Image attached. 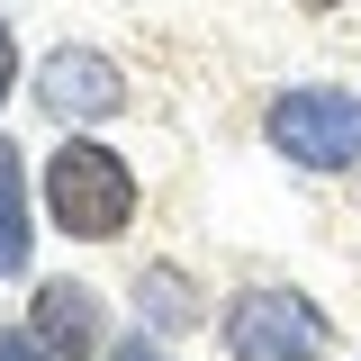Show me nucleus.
<instances>
[{
  "label": "nucleus",
  "instance_id": "f257e3e1",
  "mask_svg": "<svg viewBox=\"0 0 361 361\" xmlns=\"http://www.w3.org/2000/svg\"><path fill=\"white\" fill-rule=\"evenodd\" d=\"M37 190H45V217L63 226L73 244H118L135 226V199H145V190H135V163L109 154L99 135H63V145L45 154Z\"/></svg>",
  "mask_w": 361,
  "mask_h": 361
},
{
  "label": "nucleus",
  "instance_id": "f03ea898",
  "mask_svg": "<svg viewBox=\"0 0 361 361\" xmlns=\"http://www.w3.org/2000/svg\"><path fill=\"white\" fill-rule=\"evenodd\" d=\"M217 343L235 361H325L334 353V325H325V307H316L307 289L253 280V289H235L217 307Z\"/></svg>",
  "mask_w": 361,
  "mask_h": 361
},
{
  "label": "nucleus",
  "instance_id": "7ed1b4c3",
  "mask_svg": "<svg viewBox=\"0 0 361 361\" xmlns=\"http://www.w3.org/2000/svg\"><path fill=\"white\" fill-rule=\"evenodd\" d=\"M262 135L280 163L298 172H361V90H334V82H298L262 109Z\"/></svg>",
  "mask_w": 361,
  "mask_h": 361
},
{
  "label": "nucleus",
  "instance_id": "20e7f679",
  "mask_svg": "<svg viewBox=\"0 0 361 361\" xmlns=\"http://www.w3.org/2000/svg\"><path fill=\"white\" fill-rule=\"evenodd\" d=\"M27 90H37V109L54 127H109V118H127V73L99 45H54L27 73Z\"/></svg>",
  "mask_w": 361,
  "mask_h": 361
},
{
  "label": "nucleus",
  "instance_id": "39448f33",
  "mask_svg": "<svg viewBox=\"0 0 361 361\" xmlns=\"http://www.w3.org/2000/svg\"><path fill=\"white\" fill-rule=\"evenodd\" d=\"M18 325H27L54 361H99V353H109V307H99L90 280H37Z\"/></svg>",
  "mask_w": 361,
  "mask_h": 361
},
{
  "label": "nucleus",
  "instance_id": "423d86ee",
  "mask_svg": "<svg viewBox=\"0 0 361 361\" xmlns=\"http://www.w3.org/2000/svg\"><path fill=\"white\" fill-rule=\"evenodd\" d=\"M37 262V208H27V163L0 135V280H27Z\"/></svg>",
  "mask_w": 361,
  "mask_h": 361
},
{
  "label": "nucleus",
  "instance_id": "0eeeda50",
  "mask_svg": "<svg viewBox=\"0 0 361 361\" xmlns=\"http://www.w3.org/2000/svg\"><path fill=\"white\" fill-rule=\"evenodd\" d=\"M135 307H145V325H163V334H190V325L208 316L199 289H190L172 262H145V271H135Z\"/></svg>",
  "mask_w": 361,
  "mask_h": 361
},
{
  "label": "nucleus",
  "instance_id": "6e6552de",
  "mask_svg": "<svg viewBox=\"0 0 361 361\" xmlns=\"http://www.w3.org/2000/svg\"><path fill=\"white\" fill-rule=\"evenodd\" d=\"M99 361H172V353H163V343H154V334L135 325V334H118V343H109V353H99Z\"/></svg>",
  "mask_w": 361,
  "mask_h": 361
},
{
  "label": "nucleus",
  "instance_id": "1a4fd4ad",
  "mask_svg": "<svg viewBox=\"0 0 361 361\" xmlns=\"http://www.w3.org/2000/svg\"><path fill=\"white\" fill-rule=\"evenodd\" d=\"M0 361H54V353H45L27 325H9V334H0Z\"/></svg>",
  "mask_w": 361,
  "mask_h": 361
},
{
  "label": "nucleus",
  "instance_id": "9d476101",
  "mask_svg": "<svg viewBox=\"0 0 361 361\" xmlns=\"http://www.w3.org/2000/svg\"><path fill=\"white\" fill-rule=\"evenodd\" d=\"M9 82H18V37H9V18H0V99H9Z\"/></svg>",
  "mask_w": 361,
  "mask_h": 361
},
{
  "label": "nucleus",
  "instance_id": "9b49d317",
  "mask_svg": "<svg viewBox=\"0 0 361 361\" xmlns=\"http://www.w3.org/2000/svg\"><path fill=\"white\" fill-rule=\"evenodd\" d=\"M289 9H307V18H325V9H343V0H289Z\"/></svg>",
  "mask_w": 361,
  "mask_h": 361
}]
</instances>
